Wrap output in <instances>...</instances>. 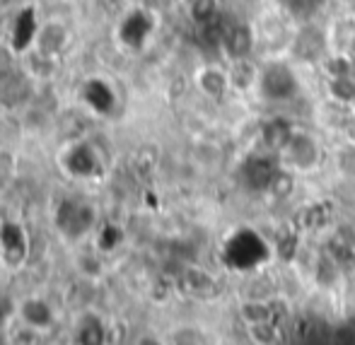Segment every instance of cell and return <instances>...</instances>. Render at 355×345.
Here are the masks:
<instances>
[{
    "label": "cell",
    "mask_w": 355,
    "mask_h": 345,
    "mask_svg": "<svg viewBox=\"0 0 355 345\" xmlns=\"http://www.w3.org/2000/svg\"><path fill=\"white\" fill-rule=\"evenodd\" d=\"M247 254L254 258L257 268L261 266L263 258L268 256V244L261 239V234H257L254 229H239L232 237L225 242V261L237 271H254L252 261L247 258Z\"/></svg>",
    "instance_id": "8992f818"
},
{
    "label": "cell",
    "mask_w": 355,
    "mask_h": 345,
    "mask_svg": "<svg viewBox=\"0 0 355 345\" xmlns=\"http://www.w3.org/2000/svg\"><path fill=\"white\" fill-rule=\"evenodd\" d=\"M334 172L343 179L346 184H355V138L338 140L334 150L329 152Z\"/></svg>",
    "instance_id": "8fae6325"
},
{
    "label": "cell",
    "mask_w": 355,
    "mask_h": 345,
    "mask_svg": "<svg viewBox=\"0 0 355 345\" xmlns=\"http://www.w3.org/2000/svg\"><path fill=\"white\" fill-rule=\"evenodd\" d=\"M353 116H355V107H353Z\"/></svg>",
    "instance_id": "2e32d148"
},
{
    "label": "cell",
    "mask_w": 355,
    "mask_h": 345,
    "mask_svg": "<svg viewBox=\"0 0 355 345\" xmlns=\"http://www.w3.org/2000/svg\"><path fill=\"white\" fill-rule=\"evenodd\" d=\"M331 53V39H329L327 19L295 24L293 39L285 56L297 63L302 70H319L324 58Z\"/></svg>",
    "instance_id": "3957f363"
},
{
    "label": "cell",
    "mask_w": 355,
    "mask_h": 345,
    "mask_svg": "<svg viewBox=\"0 0 355 345\" xmlns=\"http://www.w3.org/2000/svg\"><path fill=\"white\" fill-rule=\"evenodd\" d=\"M153 32H155L153 12H148L143 8L128 10L121 22H119V42L126 48H133V51H141L145 44H148V39L153 37Z\"/></svg>",
    "instance_id": "52a82bcc"
},
{
    "label": "cell",
    "mask_w": 355,
    "mask_h": 345,
    "mask_svg": "<svg viewBox=\"0 0 355 345\" xmlns=\"http://www.w3.org/2000/svg\"><path fill=\"white\" fill-rule=\"evenodd\" d=\"M182 3H184V8H187V5H189V3H191V0H182Z\"/></svg>",
    "instance_id": "9a60e30c"
},
{
    "label": "cell",
    "mask_w": 355,
    "mask_h": 345,
    "mask_svg": "<svg viewBox=\"0 0 355 345\" xmlns=\"http://www.w3.org/2000/svg\"><path fill=\"white\" fill-rule=\"evenodd\" d=\"M351 3H355V0H351Z\"/></svg>",
    "instance_id": "e0dca14e"
},
{
    "label": "cell",
    "mask_w": 355,
    "mask_h": 345,
    "mask_svg": "<svg viewBox=\"0 0 355 345\" xmlns=\"http://www.w3.org/2000/svg\"><path fill=\"white\" fill-rule=\"evenodd\" d=\"M304 99H309L307 82H304V70L297 63H293L288 56L261 58L254 102L273 112L295 114V107Z\"/></svg>",
    "instance_id": "6da1fadb"
},
{
    "label": "cell",
    "mask_w": 355,
    "mask_h": 345,
    "mask_svg": "<svg viewBox=\"0 0 355 345\" xmlns=\"http://www.w3.org/2000/svg\"><path fill=\"white\" fill-rule=\"evenodd\" d=\"M252 22H254V32H257L259 58L285 56L295 32L293 19L283 10H278L273 3H268L266 8H259L252 15Z\"/></svg>",
    "instance_id": "277c9868"
},
{
    "label": "cell",
    "mask_w": 355,
    "mask_h": 345,
    "mask_svg": "<svg viewBox=\"0 0 355 345\" xmlns=\"http://www.w3.org/2000/svg\"><path fill=\"white\" fill-rule=\"evenodd\" d=\"M63 164L66 169L73 174V177L80 179H89L99 172V162L94 150L89 148L87 143H75L66 150V157H63Z\"/></svg>",
    "instance_id": "30bf717a"
},
{
    "label": "cell",
    "mask_w": 355,
    "mask_h": 345,
    "mask_svg": "<svg viewBox=\"0 0 355 345\" xmlns=\"http://www.w3.org/2000/svg\"><path fill=\"white\" fill-rule=\"evenodd\" d=\"M227 75L230 85H232V94L242 99L257 97V85H259V68H261V58H237V61H227Z\"/></svg>",
    "instance_id": "9c48e42d"
},
{
    "label": "cell",
    "mask_w": 355,
    "mask_h": 345,
    "mask_svg": "<svg viewBox=\"0 0 355 345\" xmlns=\"http://www.w3.org/2000/svg\"><path fill=\"white\" fill-rule=\"evenodd\" d=\"M37 42V17L34 10H22L12 22V46L19 51H27Z\"/></svg>",
    "instance_id": "5bb4252c"
},
{
    "label": "cell",
    "mask_w": 355,
    "mask_h": 345,
    "mask_svg": "<svg viewBox=\"0 0 355 345\" xmlns=\"http://www.w3.org/2000/svg\"><path fill=\"white\" fill-rule=\"evenodd\" d=\"M322 97L343 107H355V73L338 78H322Z\"/></svg>",
    "instance_id": "7c38bea8"
},
{
    "label": "cell",
    "mask_w": 355,
    "mask_h": 345,
    "mask_svg": "<svg viewBox=\"0 0 355 345\" xmlns=\"http://www.w3.org/2000/svg\"><path fill=\"white\" fill-rule=\"evenodd\" d=\"M83 99L94 114H99V116H104V114H109L114 109V89H112V85L104 82V80H99V78L89 80V82L85 85Z\"/></svg>",
    "instance_id": "4fadbf2b"
},
{
    "label": "cell",
    "mask_w": 355,
    "mask_h": 345,
    "mask_svg": "<svg viewBox=\"0 0 355 345\" xmlns=\"http://www.w3.org/2000/svg\"><path fill=\"white\" fill-rule=\"evenodd\" d=\"M223 58L237 61V58H252L259 56L257 32L249 15H230L225 19V37H223Z\"/></svg>",
    "instance_id": "5b68a950"
},
{
    "label": "cell",
    "mask_w": 355,
    "mask_h": 345,
    "mask_svg": "<svg viewBox=\"0 0 355 345\" xmlns=\"http://www.w3.org/2000/svg\"><path fill=\"white\" fill-rule=\"evenodd\" d=\"M196 89L208 102L223 104L232 97V85H230L227 66L223 63H206L196 70Z\"/></svg>",
    "instance_id": "ba28073f"
},
{
    "label": "cell",
    "mask_w": 355,
    "mask_h": 345,
    "mask_svg": "<svg viewBox=\"0 0 355 345\" xmlns=\"http://www.w3.org/2000/svg\"><path fill=\"white\" fill-rule=\"evenodd\" d=\"M278 159H281L283 167L304 177V174L319 172V167L329 162V150L324 148V136L312 123H297L295 133L278 152Z\"/></svg>",
    "instance_id": "7a4b0ae2"
}]
</instances>
